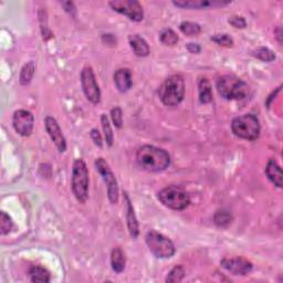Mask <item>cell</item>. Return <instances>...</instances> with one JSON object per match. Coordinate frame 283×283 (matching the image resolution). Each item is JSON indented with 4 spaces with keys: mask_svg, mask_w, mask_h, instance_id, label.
Instances as JSON below:
<instances>
[{
    "mask_svg": "<svg viewBox=\"0 0 283 283\" xmlns=\"http://www.w3.org/2000/svg\"><path fill=\"white\" fill-rule=\"evenodd\" d=\"M136 162L144 171L159 173L171 165V156L163 148L144 145L137 150Z\"/></svg>",
    "mask_w": 283,
    "mask_h": 283,
    "instance_id": "obj_1",
    "label": "cell"
},
{
    "mask_svg": "<svg viewBox=\"0 0 283 283\" xmlns=\"http://www.w3.org/2000/svg\"><path fill=\"white\" fill-rule=\"evenodd\" d=\"M162 102L167 106L178 105L185 97V81L181 75L175 74L167 78L159 90Z\"/></svg>",
    "mask_w": 283,
    "mask_h": 283,
    "instance_id": "obj_2",
    "label": "cell"
},
{
    "mask_svg": "<svg viewBox=\"0 0 283 283\" xmlns=\"http://www.w3.org/2000/svg\"><path fill=\"white\" fill-rule=\"evenodd\" d=\"M217 90L226 100H243L248 97V84L235 75H224L217 81Z\"/></svg>",
    "mask_w": 283,
    "mask_h": 283,
    "instance_id": "obj_3",
    "label": "cell"
},
{
    "mask_svg": "<svg viewBox=\"0 0 283 283\" xmlns=\"http://www.w3.org/2000/svg\"><path fill=\"white\" fill-rule=\"evenodd\" d=\"M72 192L81 204H84L89 197V171L83 160L78 159L73 163Z\"/></svg>",
    "mask_w": 283,
    "mask_h": 283,
    "instance_id": "obj_4",
    "label": "cell"
},
{
    "mask_svg": "<svg viewBox=\"0 0 283 283\" xmlns=\"http://www.w3.org/2000/svg\"><path fill=\"white\" fill-rule=\"evenodd\" d=\"M232 133L239 138L256 141L260 136V122L254 114H244L234 118L231 123Z\"/></svg>",
    "mask_w": 283,
    "mask_h": 283,
    "instance_id": "obj_5",
    "label": "cell"
},
{
    "mask_svg": "<svg viewBox=\"0 0 283 283\" xmlns=\"http://www.w3.org/2000/svg\"><path fill=\"white\" fill-rule=\"evenodd\" d=\"M159 199L165 207L173 210H184L191 204L188 193L180 186H168L159 193Z\"/></svg>",
    "mask_w": 283,
    "mask_h": 283,
    "instance_id": "obj_6",
    "label": "cell"
},
{
    "mask_svg": "<svg viewBox=\"0 0 283 283\" xmlns=\"http://www.w3.org/2000/svg\"><path fill=\"white\" fill-rule=\"evenodd\" d=\"M145 240L150 253L156 258L167 259V258H172L175 255L176 249L173 241L164 235L160 234V232L155 230L148 231Z\"/></svg>",
    "mask_w": 283,
    "mask_h": 283,
    "instance_id": "obj_7",
    "label": "cell"
},
{
    "mask_svg": "<svg viewBox=\"0 0 283 283\" xmlns=\"http://www.w3.org/2000/svg\"><path fill=\"white\" fill-rule=\"evenodd\" d=\"M96 168L103 177L104 183L108 187V196L110 201L112 204H116L118 200V184L115 175L113 174L109 164L102 157L96 161Z\"/></svg>",
    "mask_w": 283,
    "mask_h": 283,
    "instance_id": "obj_8",
    "label": "cell"
},
{
    "mask_svg": "<svg viewBox=\"0 0 283 283\" xmlns=\"http://www.w3.org/2000/svg\"><path fill=\"white\" fill-rule=\"evenodd\" d=\"M81 85H82L83 92L86 99L93 104H98L101 101V91L97 82L96 75L91 67L83 68L81 72Z\"/></svg>",
    "mask_w": 283,
    "mask_h": 283,
    "instance_id": "obj_9",
    "label": "cell"
},
{
    "mask_svg": "<svg viewBox=\"0 0 283 283\" xmlns=\"http://www.w3.org/2000/svg\"><path fill=\"white\" fill-rule=\"evenodd\" d=\"M109 5L113 10L127 16L131 20L136 22L143 20V7L135 0H115V2L109 3Z\"/></svg>",
    "mask_w": 283,
    "mask_h": 283,
    "instance_id": "obj_10",
    "label": "cell"
},
{
    "mask_svg": "<svg viewBox=\"0 0 283 283\" xmlns=\"http://www.w3.org/2000/svg\"><path fill=\"white\" fill-rule=\"evenodd\" d=\"M35 117L33 113L27 110H18L12 117V127L19 135L29 136L33 133Z\"/></svg>",
    "mask_w": 283,
    "mask_h": 283,
    "instance_id": "obj_11",
    "label": "cell"
},
{
    "mask_svg": "<svg viewBox=\"0 0 283 283\" xmlns=\"http://www.w3.org/2000/svg\"><path fill=\"white\" fill-rule=\"evenodd\" d=\"M220 266L234 275H247L253 270V263L243 257L224 258L220 261Z\"/></svg>",
    "mask_w": 283,
    "mask_h": 283,
    "instance_id": "obj_12",
    "label": "cell"
},
{
    "mask_svg": "<svg viewBox=\"0 0 283 283\" xmlns=\"http://www.w3.org/2000/svg\"><path fill=\"white\" fill-rule=\"evenodd\" d=\"M45 125L48 134L51 137L52 142L55 144L56 148L59 149L60 153H65L67 149V141L64 134H62V131L58 122H56V119L52 116H47L45 119Z\"/></svg>",
    "mask_w": 283,
    "mask_h": 283,
    "instance_id": "obj_13",
    "label": "cell"
},
{
    "mask_svg": "<svg viewBox=\"0 0 283 283\" xmlns=\"http://www.w3.org/2000/svg\"><path fill=\"white\" fill-rule=\"evenodd\" d=\"M176 7L184 9H207L210 7H223L227 6L229 2H220V0H177L173 2Z\"/></svg>",
    "mask_w": 283,
    "mask_h": 283,
    "instance_id": "obj_14",
    "label": "cell"
},
{
    "mask_svg": "<svg viewBox=\"0 0 283 283\" xmlns=\"http://www.w3.org/2000/svg\"><path fill=\"white\" fill-rule=\"evenodd\" d=\"M124 200H125V204H127V222H128L130 235L132 238L135 239L137 238L138 234H140V230H138V223L134 212V207L132 205L131 199L127 193H124Z\"/></svg>",
    "mask_w": 283,
    "mask_h": 283,
    "instance_id": "obj_15",
    "label": "cell"
},
{
    "mask_svg": "<svg viewBox=\"0 0 283 283\" xmlns=\"http://www.w3.org/2000/svg\"><path fill=\"white\" fill-rule=\"evenodd\" d=\"M114 83L119 92H127L129 91L132 84H133V80H132V73L129 69H119L114 73Z\"/></svg>",
    "mask_w": 283,
    "mask_h": 283,
    "instance_id": "obj_16",
    "label": "cell"
},
{
    "mask_svg": "<svg viewBox=\"0 0 283 283\" xmlns=\"http://www.w3.org/2000/svg\"><path fill=\"white\" fill-rule=\"evenodd\" d=\"M130 46L137 56H147L149 54V47L145 39L138 35H131L129 37Z\"/></svg>",
    "mask_w": 283,
    "mask_h": 283,
    "instance_id": "obj_17",
    "label": "cell"
},
{
    "mask_svg": "<svg viewBox=\"0 0 283 283\" xmlns=\"http://www.w3.org/2000/svg\"><path fill=\"white\" fill-rule=\"evenodd\" d=\"M266 175L276 187H282V171L280 165L276 163L275 160L271 159L268 162L266 166Z\"/></svg>",
    "mask_w": 283,
    "mask_h": 283,
    "instance_id": "obj_18",
    "label": "cell"
},
{
    "mask_svg": "<svg viewBox=\"0 0 283 283\" xmlns=\"http://www.w3.org/2000/svg\"><path fill=\"white\" fill-rule=\"evenodd\" d=\"M125 263H127V258H125V254L123 253V250L118 247L113 249L111 254L112 269L117 273L122 272L125 268Z\"/></svg>",
    "mask_w": 283,
    "mask_h": 283,
    "instance_id": "obj_19",
    "label": "cell"
},
{
    "mask_svg": "<svg viewBox=\"0 0 283 283\" xmlns=\"http://www.w3.org/2000/svg\"><path fill=\"white\" fill-rule=\"evenodd\" d=\"M199 101L203 104L210 103L212 101L211 84L207 78H201L199 81Z\"/></svg>",
    "mask_w": 283,
    "mask_h": 283,
    "instance_id": "obj_20",
    "label": "cell"
},
{
    "mask_svg": "<svg viewBox=\"0 0 283 283\" xmlns=\"http://www.w3.org/2000/svg\"><path fill=\"white\" fill-rule=\"evenodd\" d=\"M30 280L33 282H50L51 276L47 269L40 266H34L29 270Z\"/></svg>",
    "mask_w": 283,
    "mask_h": 283,
    "instance_id": "obj_21",
    "label": "cell"
},
{
    "mask_svg": "<svg viewBox=\"0 0 283 283\" xmlns=\"http://www.w3.org/2000/svg\"><path fill=\"white\" fill-rule=\"evenodd\" d=\"M35 71H36V66L34 61H30L27 65H24L20 71V75H19V82H20V84L28 85L34 78Z\"/></svg>",
    "mask_w": 283,
    "mask_h": 283,
    "instance_id": "obj_22",
    "label": "cell"
},
{
    "mask_svg": "<svg viewBox=\"0 0 283 283\" xmlns=\"http://www.w3.org/2000/svg\"><path fill=\"white\" fill-rule=\"evenodd\" d=\"M232 215L228 210H218L213 217V223L220 228H226L232 223Z\"/></svg>",
    "mask_w": 283,
    "mask_h": 283,
    "instance_id": "obj_23",
    "label": "cell"
},
{
    "mask_svg": "<svg viewBox=\"0 0 283 283\" xmlns=\"http://www.w3.org/2000/svg\"><path fill=\"white\" fill-rule=\"evenodd\" d=\"M160 40L165 46H175L178 42L179 38L174 30L164 29L160 35Z\"/></svg>",
    "mask_w": 283,
    "mask_h": 283,
    "instance_id": "obj_24",
    "label": "cell"
},
{
    "mask_svg": "<svg viewBox=\"0 0 283 283\" xmlns=\"http://www.w3.org/2000/svg\"><path fill=\"white\" fill-rule=\"evenodd\" d=\"M101 124H102V129L104 132V137H105L106 144H108L109 146H112L113 142H114V135H113L110 119L108 116H106V114H102V116H101Z\"/></svg>",
    "mask_w": 283,
    "mask_h": 283,
    "instance_id": "obj_25",
    "label": "cell"
},
{
    "mask_svg": "<svg viewBox=\"0 0 283 283\" xmlns=\"http://www.w3.org/2000/svg\"><path fill=\"white\" fill-rule=\"evenodd\" d=\"M179 29L184 35L190 36V37L198 36L201 33V27L199 26V24L196 22H192V21L181 22Z\"/></svg>",
    "mask_w": 283,
    "mask_h": 283,
    "instance_id": "obj_26",
    "label": "cell"
},
{
    "mask_svg": "<svg viewBox=\"0 0 283 283\" xmlns=\"http://www.w3.org/2000/svg\"><path fill=\"white\" fill-rule=\"evenodd\" d=\"M253 55L256 56L257 59L265 61V62H271V61L275 60V54L272 50H270L265 47L258 48L257 50H255V51L253 52Z\"/></svg>",
    "mask_w": 283,
    "mask_h": 283,
    "instance_id": "obj_27",
    "label": "cell"
},
{
    "mask_svg": "<svg viewBox=\"0 0 283 283\" xmlns=\"http://www.w3.org/2000/svg\"><path fill=\"white\" fill-rule=\"evenodd\" d=\"M185 276V269L183 266H176L174 267L171 272H169L166 276V282L169 283H175V282H180L184 279Z\"/></svg>",
    "mask_w": 283,
    "mask_h": 283,
    "instance_id": "obj_28",
    "label": "cell"
},
{
    "mask_svg": "<svg viewBox=\"0 0 283 283\" xmlns=\"http://www.w3.org/2000/svg\"><path fill=\"white\" fill-rule=\"evenodd\" d=\"M12 220L11 218L6 213L5 211H2L0 213V230H2V235H7L12 229Z\"/></svg>",
    "mask_w": 283,
    "mask_h": 283,
    "instance_id": "obj_29",
    "label": "cell"
},
{
    "mask_svg": "<svg viewBox=\"0 0 283 283\" xmlns=\"http://www.w3.org/2000/svg\"><path fill=\"white\" fill-rule=\"evenodd\" d=\"M211 41L213 42H216L218 46H223V47H231L232 45H234V39L232 38L227 35V34H222V35H215V36H212L211 38Z\"/></svg>",
    "mask_w": 283,
    "mask_h": 283,
    "instance_id": "obj_30",
    "label": "cell"
},
{
    "mask_svg": "<svg viewBox=\"0 0 283 283\" xmlns=\"http://www.w3.org/2000/svg\"><path fill=\"white\" fill-rule=\"evenodd\" d=\"M111 118L113 121V124H114V127L116 129H121L122 128V124H123V113L121 108H116L112 109L111 110Z\"/></svg>",
    "mask_w": 283,
    "mask_h": 283,
    "instance_id": "obj_31",
    "label": "cell"
},
{
    "mask_svg": "<svg viewBox=\"0 0 283 283\" xmlns=\"http://www.w3.org/2000/svg\"><path fill=\"white\" fill-rule=\"evenodd\" d=\"M228 22L231 24L232 27H235L237 29H244L247 27V22H246V20H244L243 17L232 16L229 18Z\"/></svg>",
    "mask_w": 283,
    "mask_h": 283,
    "instance_id": "obj_32",
    "label": "cell"
},
{
    "mask_svg": "<svg viewBox=\"0 0 283 283\" xmlns=\"http://www.w3.org/2000/svg\"><path fill=\"white\" fill-rule=\"evenodd\" d=\"M90 134H91V137H92L94 144H96V145L99 146V147H102L103 146V141H102V136H101L99 130H97V129L91 130Z\"/></svg>",
    "mask_w": 283,
    "mask_h": 283,
    "instance_id": "obj_33",
    "label": "cell"
},
{
    "mask_svg": "<svg viewBox=\"0 0 283 283\" xmlns=\"http://www.w3.org/2000/svg\"><path fill=\"white\" fill-rule=\"evenodd\" d=\"M187 50L190 51L191 53H199L201 51V48L200 46L198 45V43H188L187 45Z\"/></svg>",
    "mask_w": 283,
    "mask_h": 283,
    "instance_id": "obj_34",
    "label": "cell"
},
{
    "mask_svg": "<svg viewBox=\"0 0 283 283\" xmlns=\"http://www.w3.org/2000/svg\"><path fill=\"white\" fill-rule=\"evenodd\" d=\"M61 5L64 6L65 9H66L68 12H70V14H72L73 11H75V7H74V4H73V3L68 2V3H62Z\"/></svg>",
    "mask_w": 283,
    "mask_h": 283,
    "instance_id": "obj_35",
    "label": "cell"
},
{
    "mask_svg": "<svg viewBox=\"0 0 283 283\" xmlns=\"http://www.w3.org/2000/svg\"><path fill=\"white\" fill-rule=\"evenodd\" d=\"M274 33H275V35H276L275 37H276V38H278V41H279V43H281V42H282V40H281V38H282V33H281V28L279 27L278 29H276V30L274 31Z\"/></svg>",
    "mask_w": 283,
    "mask_h": 283,
    "instance_id": "obj_36",
    "label": "cell"
}]
</instances>
